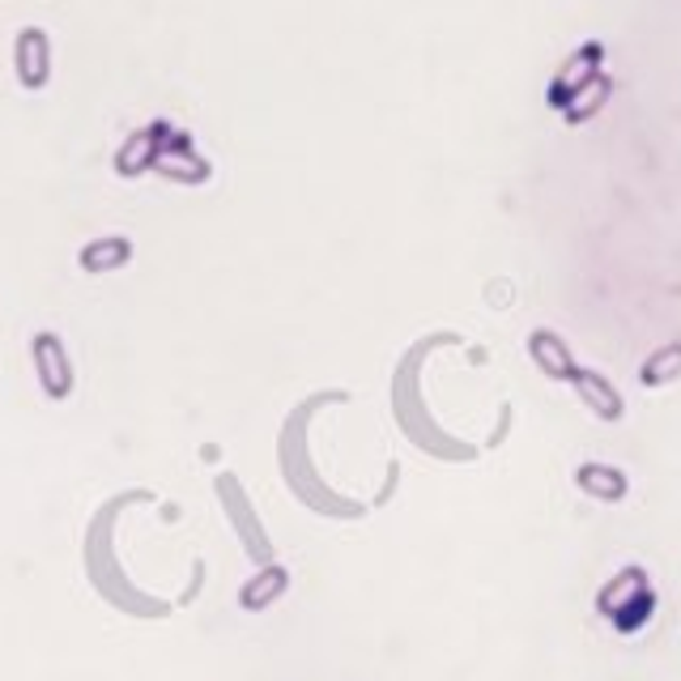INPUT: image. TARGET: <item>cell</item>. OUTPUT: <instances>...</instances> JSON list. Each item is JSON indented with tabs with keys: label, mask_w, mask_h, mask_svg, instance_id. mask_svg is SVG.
<instances>
[{
	"label": "cell",
	"mask_w": 681,
	"mask_h": 681,
	"mask_svg": "<svg viewBox=\"0 0 681 681\" xmlns=\"http://www.w3.org/2000/svg\"><path fill=\"white\" fill-rule=\"evenodd\" d=\"M596 73H600V48H596V44H592V48H580L562 69H558V77H554V86H549V102H554V107H567V98L575 95L580 86H587Z\"/></svg>",
	"instance_id": "3"
},
{
	"label": "cell",
	"mask_w": 681,
	"mask_h": 681,
	"mask_svg": "<svg viewBox=\"0 0 681 681\" xmlns=\"http://www.w3.org/2000/svg\"><path fill=\"white\" fill-rule=\"evenodd\" d=\"M596 609H600L609 622H618L622 631L643 627V622H647V614H652V587H647V575H643L639 567L618 571L609 584L600 587Z\"/></svg>",
	"instance_id": "1"
},
{
	"label": "cell",
	"mask_w": 681,
	"mask_h": 681,
	"mask_svg": "<svg viewBox=\"0 0 681 681\" xmlns=\"http://www.w3.org/2000/svg\"><path fill=\"white\" fill-rule=\"evenodd\" d=\"M609 95H614L609 77H605V73H596L587 86H580L575 95L567 98V107H562V111H567V120H571V124H580V120H592V115L609 102Z\"/></svg>",
	"instance_id": "11"
},
{
	"label": "cell",
	"mask_w": 681,
	"mask_h": 681,
	"mask_svg": "<svg viewBox=\"0 0 681 681\" xmlns=\"http://www.w3.org/2000/svg\"><path fill=\"white\" fill-rule=\"evenodd\" d=\"M13 64H17V82L26 90H39L48 86L51 77V48H48V35L39 26H26L13 44Z\"/></svg>",
	"instance_id": "2"
},
{
	"label": "cell",
	"mask_w": 681,
	"mask_h": 681,
	"mask_svg": "<svg viewBox=\"0 0 681 681\" xmlns=\"http://www.w3.org/2000/svg\"><path fill=\"white\" fill-rule=\"evenodd\" d=\"M153 166H158L162 175H171V179H205V175H209V166H205L200 158H188V141H184V137L158 149Z\"/></svg>",
	"instance_id": "10"
},
{
	"label": "cell",
	"mask_w": 681,
	"mask_h": 681,
	"mask_svg": "<svg viewBox=\"0 0 681 681\" xmlns=\"http://www.w3.org/2000/svg\"><path fill=\"white\" fill-rule=\"evenodd\" d=\"M529 354H533V362L549 375V380H575V358H571L567 340L558 337V333L536 329L533 340H529Z\"/></svg>",
	"instance_id": "4"
},
{
	"label": "cell",
	"mask_w": 681,
	"mask_h": 681,
	"mask_svg": "<svg viewBox=\"0 0 681 681\" xmlns=\"http://www.w3.org/2000/svg\"><path fill=\"white\" fill-rule=\"evenodd\" d=\"M158 149H162L158 128H149V133H133V137H128V146L115 153V166H120V175H141L146 166H153Z\"/></svg>",
	"instance_id": "7"
},
{
	"label": "cell",
	"mask_w": 681,
	"mask_h": 681,
	"mask_svg": "<svg viewBox=\"0 0 681 681\" xmlns=\"http://www.w3.org/2000/svg\"><path fill=\"white\" fill-rule=\"evenodd\" d=\"M35 362H39V380H44V388H48L51 396H64L69 384H73V375H69V358H64L60 337L39 333V337H35Z\"/></svg>",
	"instance_id": "5"
},
{
	"label": "cell",
	"mask_w": 681,
	"mask_h": 681,
	"mask_svg": "<svg viewBox=\"0 0 681 681\" xmlns=\"http://www.w3.org/2000/svg\"><path fill=\"white\" fill-rule=\"evenodd\" d=\"M277 592H286V571H282V567H269V571H260V575H256V584L244 587V596H239V600H244L247 609H264Z\"/></svg>",
	"instance_id": "13"
},
{
	"label": "cell",
	"mask_w": 681,
	"mask_h": 681,
	"mask_svg": "<svg viewBox=\"0 0 681 681\" xmlns=\"http://www.w3.org/2000/svg\"><path fill=\"white\" fill-rule=\"evenodd\" d=\"M575 482H580L584 494L600 498V503H618V498L627 494V478H622L618 469H609V465H584V469L575 473Z\"/></svg>",
	"instance_id": "9"
},
{
	"label": "cell",
	"mask_w": 681,
	"mask_h": 681,
	"mask_svg": "<svg viewBox=\"0 0 681 681\" xmlns=\"http://www.w3.org/2000/svg\"><path fill=\"white\" fill-rule=\"evenodd\" d=\"M571 384H575L580 400H584L596 418H605V422H618V418H622V396H618V388H614L605 375H596V371H575Z\"/></svg>",
	"instance_id": "6"
},
{
	"label": "cell",
	"mask_w": 681,
	"mask_h": 681,
	"mask_svg": "<svg viewBox=\"0 0 681 681\" xmlns=\"http://www.w3.org/2000/svg\"><path fill=\"white\" fill-rule=\"evenodd\" d=\"M681 375V340H669V345H660L647 362H643V371H639V380L647 384V388H660V384H673Z\"/></svg>",
	"instance_id": "12"
},
{
	"label": "cell",
	"mask_w": 681,
	"mask_h": 681,
	"mask_svg": "<svg viewBox=\"0 0 681 681\" xmlns=\"http://www.w3.org/2000/svg\"><path fill=\"white\" fill-rule=\"evenodd\" d=\"M128 256H133V244L120 239V235L95 239L90 247H82V269H86V273H111V269L128 264Z\"/></svg>",
	"instance_id": "8"
}]
</instances>
